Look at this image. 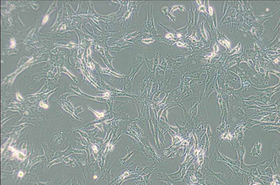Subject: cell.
Here are the masks:
<instances>
[{
  "label": "cell",
  "mask_w": 280,
  "mask_h": 185,
  "mask_svg": "<svg viewBox=\"0 0 280 185\" xmlns=\"http://www.w3.org/2000/svg\"><path fill=\"white\" fill-rule=\"evenodd\" d=\"M157 180L165 182L166 185H178V182H175L170 178L168 174L166 172L157 173Z\"/></svg>",
  "instance_id": "1"
},
{
  "label": "cell",
  "mask_w": 280,
  "mask_h": 185,
  "mask_svg": "<svg viewBox=\"0 0 280 185\" xmlns=\"http://www.w3.org/2000/svg\"><path fill=\"white\" fill-rule=\"evenodd\" d=\"M168 132V131H166V130L164 129L159 124L158 138H159L160 144H161L160 146H162L163 147H164L165 144L166 143V141H165L164 135H165V134L167 133Z\"/></svg>",
  "instance_id": "2"
},
{
  "label": "cell",
  "mask_w": 280,
  "mask_h": 185,
  "mask_svg": "<svg viewBox=\"0 0 280 185\" xmlns=\"http://www.w3.org/2000/svg\"><path fill=\"white\" fill-rule=\"evenodd\" d=\"M154 124V137L155 141L156 143V147L160 149L161 146L160 144L159 141V138H158V131H159V122L157 119L156 118L154 121L153 122Z\"/></svg>",
  "instance_id": "3"
},
{
  "label": "cell",
  "mask_w": 280,
  "mask_h": 185,
  "mask_svg": "<svg viewBox=\"0 0 280 185\" xmlns=\"http://www.w3.org/2000/svg\"><path fill=\"white\" fill-rule=\"evenodd\" d=\"M211 174L214 175L216 176L219 179L224 183L226 184H228V183L229 179L228 177L222 171L219 173H216L213 171H211Z\"/></svg>",
  "instance_id": "4"
},
{
  "label": "cell",
  "mask_w": 280,
  "mask_h": 185,
  "mask_svg": "<svg viewBox=\"0 0 280 185\" xmlns=\"http://www.w3.org/2000/svg\"><path fill=\"white\" fill-rule=\"evenodd\" d=\"M236 149L237 150L238 152L239 160L240 162H244L243 157L245 153L246 148L243 147V146H239L236 148Z\"/></svg>",
  "instance_id": "5"
},
{
  "label": "cell",
  "mask_w": 280,
  "mask_h": 185,
  "mask_svg": "<svg viewBox=\"0 0 280 185\" xmlns=\"http://www.w3.org/2000/svg\"><path fill=\"white\" fill-rule=\"evenodd\" d=\"M180 147H180H176L175 148L174 147V146L172 145L171 147H170L168 148L163 149V153L164 154L165 157L166 158L171 153H173L174 152L177 151L178 149Z\"/></svg>",
  "instance_id": "6"
},
{
  "label": "cell",
  "mask_w": 280,
  "mask_h": 185,
  "mask_svg": "<svg viewBox=\"0 0 280 185\" xmlns=\"http://www.w3.org/2000/svg\"><path fill=\"white\" fill-rule=\"evenodd\" d=\"M180 170L177 171V172L173 174H168L170 178L171 179H178L181 177L182 175V169L183 168V165L180 164Z\"/></svg>",
  "instance_id": "7"
},
{
  "label": "cell",
  "mask_w": 280,
  "mask_h": 185,
  "mask_svg": "<svg viewBox=\"0 0 280 185\" xmlns=\"http://www.w3.org/2000/svg\"><path fill=\"white\" fill-rule=\"evenodd\" d=\"M174 121L176 126L177 127L178 130H179V133L181 135V136H184V135H186L188 132L187 128H186V126H181L180 125H179L177 123V122L175 118H174Z\"/></svg>",
  "instance_id": "8"
},
{
  "label": "cell",
  "mask_w": 280,
  "mask_h": 185,
  "mask_svg": "<svg viewBox=\"0 0 280 185\" xmlns=\"http://www.w3.org/2000/svg\"><path fill=\"white\" fill-rule=\"evenodd\" d=\"M159 85L157 82H153L152 84V87L150 90V94L154 97L155 94L159 91Z\"/></svg>",
  "instance_id": "9"
},
{
  "label": "cell",
  "mask_w": 280,
  "mask_h": 185,
  "mask_svg": "<svg viewBox=\"0 0 280 185\" xmlns=\"http://www.w3.org/2000/svg\"><path fill=\"white\" fill-rule=\"evenodd\" d=\"M269 166H270L272 168L274 175V174H276L279 171V170H278V168L277 165L276 159V157H274L273 162L271 163V164H270Z\"/></svg>",
  "instance_id": "10"
},
{
  "label": "cell",
  "mask_w": 280,
  "mask_h": 185,
  "mask_svg": "<svg viewBox=\"0 0 280 185\" xmlns=\"http://www.w3.org/2000/svg\"><path fill=\"white\" fill-rule=\"evenodd\" d=\"M139 139L140 141L142 142L144 146H147V147H151L152 146V145H150L149 140V136H147L145 137L140 136Z\"/></svg>",
  "instance_id": "11"
},
{
  "label": "cell",
  "mask_w": 280,
  "mask_h": 185,
  "mask_svg": "<svg viewBox=\"0 0 280 185\" xmlns=\"http://www.w3.org/2000/svg\"><path fill=\"white\" fill-rule=\"evenodd\" d=\"M132 129L134 131L137 132L138 134L140 135H141L143 134V129L139 128L136 122H134L133 123V126H132Z\"/></svg>",
  "instance_id": "12"
},
{
  "label": "cell",
  "mask_w": 280,
  "mask_h": 185,
  "mask_svg": "<svg viewBox=\"0 0 280 185\" xmlns=\"http://www.w3.org/2000/svg\"><path fill=\"white\" fill-rule=\"evenodd\" d=\"M268 167L265 169L264 170V172L266 176H269L270 177H272L274 175V173L273 172L272 168L270 166Z\"/></svg>",
  "instance_id": "13"
},
{
  "label": "cell",
  "mask_w": 280,
  "mask_h": 185,
  "mask_svg": "<svg viewBox=\"0 0 280 185\" xmlns=\"http://www.w3.org/2000/svg\"><path fill=\"white\" fill-rule=\"evenodd\" d=\"M159 124L163 128V129L166 131H169V130L170 128H169V126L170 125L168 123L164 121H162V120H160L159 121Z\"/></svg>",
  "instance_id": "14"
},
{
  "label": "cell",
  "mask_w": 280,
  "mask_h": 185,
  "mask_svg": "<svg viewBox=\"0 0 280 185\" xmlns=\"http://www.w3.org/2000/svg\"><path fill=\"white\" fill-rule=\"evenodd\" d=\"M261 180L268 182H272L273 181V179L272 177H270L267 176L260 175L259 177Z\"/></svg>",
  "instance_id": "15"
},
{
  "label": "cell",
  "mask_w": 280,
  "mask_h": 185,
  "mask_svg": "<svg viewBox=\"0 0 280 185\" xmlns=\"http://www.w3.org/2000/svg\"><path fill=\"white\" fill-rule=\"evenodd\" d=\"M255 145L256 147L258 154L260 155L261 153V149L262 145V142L261 140L259 139V140L255 143Z\"/></svg>",
  "instance_id": "16"
},
{
  "label": "cell",
  "mask_w": 280,
  "mask_h": 185,
  "mask_svg": "<svg viewBox=\"0 0 280 185\" xmlns=\"http://www.w3.org/2000/svg\"><path fill=\"white\" fill-rule=\"evenodd\" d=\"M149 129L152 133L153 138L154 137V124L150 118L149 119Z\"/></svg>",
  "instance_id": "17"
},
{
  "label": "cell",
  "mask_w": 280,
  "mask_h": 185,
  "mask_svg": "<svg viewBox=\"0 0 280 185\" xmlns=\"http://www.w3.org/2000/svg\"><path fill=\"white\" fill-rule=\"evenodd\" d=\"M250 155H251V156L252 157H255V156H258L259 158H261V156L258 154V152H257V150L256 147L255 145H254V146L252 149L251 150V153L250 154Z\"/></svg>",
  "instance_id": "18"
},
{
  "label": "cell",
  "mask_w": 280,
  "mask_h": 185,
  "mask_svg": "<svg viewBox=\"0 0 280 185\" xmlns=\"http://www.w3.org/2000/svg\"><path fill=\"white\" fill-rule=\"evenodd\" d=\"M168 109H169L167 108L164 109V110L162 112V114L161 116V117H163L165 119V122L167 123L168 122V119L167 118L168 113Z\"/></svg>",
  "instance_id": "19"
},
{
  "label": "cell",
  "mask_w": 280,
  "mask_h": 185,
  "mask_svg": "<svg viewBox=\"0 0 280 185\" xmlns=\"http://www.w3.org/2000/svg\"><path fill=\"white\" fill-rule=\"evenodd\" d=\"M146 62L148 67L150 70H152L153 68V67H154V60L153 59L152 60H149L147 59H146Z\"/></svg>",
  "instance_id": "20"
},
{
  "label": "cell",
  "mask_w": 280,
  "mask_h": 185,
  "mask_svg": "<svg viewBox=\"0 0 280 185\" xmlns=\"http://www.w3.org/2000/svg\"><path fill=\"white\" fill-rule=\"evenodd\" d=\"M263 129L266 130V131H267L268 130H277L279 132L280 130V128H278V127L273 126H264V128Z\"/></svg>",
  "instance_id": "21"
},
{
  "label": "cell",
  "mask_w": 280,
  "mask_h": 185,
  "mask_svg": "<svg viewBox=\"0 0 280 185\" xmlns=\"http://www.w3.org/2000/svg\"><path fill=\"white\" fill-rule=\"evenodd\" d=\"M180 65V63H178L175 61H173L170 63L169 62L168 64V66L172 68H175L178 67V66Z\"/></svg>",
  "instance_id": "22"
},
{
  "label": "cell",
  "mask_w": 280,
  "mask_h": 185,
  "mask_svg": "<svg viewBox=\"0 0 280 185\" xmlns=\"http://www.w3.org/2000/svg\"><path fill=\"white\" fill-rule=\"evenodd\" d=\"M169 128L170 129H171L172 131H174V132H175V133L177 135H178L179 133V130H178L177 127L176 126V127H174V126H171V125H169Z\"/></svg>",
  "instance_id": "23"
},
{
  "label": "cell",
  "mask_w": 280,
  "mask_h": 185,
  "mask_svg": "<svg viewBox=\"0 0 280 185\" xmlns=\"http://www.w3.org/2000/svg\"><path fill=\"white\" fill-rule=\"evenodd\" d=\"M194 176L196 178H202V175L200 172V171H195V173Z\"/></svg>",
  "instance_id": "24"
},
{
  "label": "cell",
  "mask_w": 280,
  "mask_h": 185,
  "mask_svg": "<svg viewBox=\"0 0 280 185\" xmlns=\"http://www.w3.org/2000/svg\"><path fill=\"white\" fill-rule=\"evenodd\" d=\"M154 64L155 65H157L159 64V58L157 55H156L154 57Z\"/></svg>",
  "instance_id": "25"
},
{
  "label": "cell",
  "mask_w": 280,
  "mask_h": 185,
  "mask_svg": "<svg viewBox=\"0 0 280 185\" xmlns=\"http://www.w3.org/2000/svg\"><path fill=\"white\" fill-rule=\"evenodd\" d=\"M209 14H210L211 15H212V12H213L212 8L211 7H209Z\"/></svg>",
  "instance_id": "26"
},
{
  "label": "cell",
  "mask_w": 280,
  "mask_h": 185,
  "mask_svg": "<svg viewBox=\"0 0 280 185\" xmlns=\"http://www.w3.org/2000/svg\"><path fill=\"white\" fill-rule=\"evenodd\" d=\"M48 20V17H45L44 18V20H43V23H45V22H46L47 21V20Z\"/></svg>",
  "instance_id": "27"
}]
</instances>
